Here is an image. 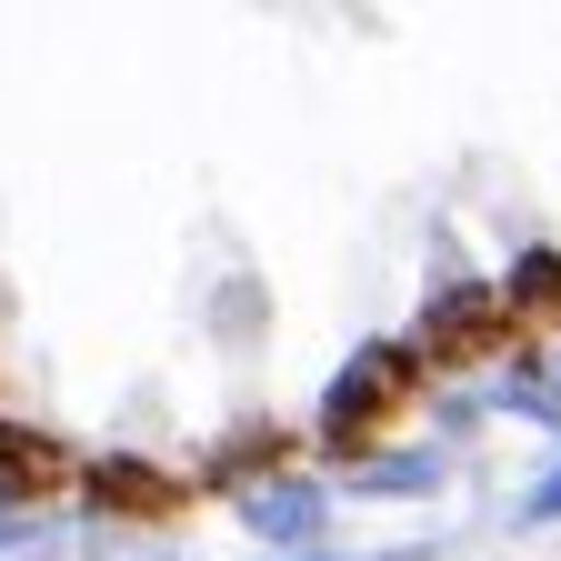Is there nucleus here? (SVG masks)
I'll return each instance as SVG.
<instances>
[{
    "label": "nucleus",
    "mask_w": 561,
    "mask_h": 561,
    "mask_svg": "<svg viewBox=\"0 0 561 561\" xmlns=\"http://www.w3.org/2000/svg\"><path fill=\"white\" fill-rule=\"evenodd\" d=\"M241 522H251L261 541H311V531L331 522V491H311V481H251V491H241Z\"/></svg>",
    "instance_id": "obj_3"
},
{
    "label": "nucleus",
    "mask_w": 561,
    "mask_h": 561,
    "mask_svg": "<svg viewBox=\"0 0 561 561\" xmlns=\"http://www.w3.org/2000/svg\"><path fill=\"white\" fill-rule=\"evenodd\" d=\"M91 502H101V512H161L171 481L140 471V461H91Z\"/></svg>",
    "instance_id": "obj_5"
},
{
    "label": "nucleus",
    "mask_w": 561,
    "mask_h": 561,
    "mask_svg": "<svg viewBox=\"0 0 561 561\" xmlns=\"http://www.w3.org/2000/svg\"><path fill=\"white\" fill-rule=\"evenodd\" d=\"M50 481H60V451L41 432H21V421H0V502H41Z\"/></svg>",
    "instance_id": "obj_4"
},
{
    "label": "nucleus",
    "mask_w": 561,
    "mask_h": 561,
    "mask_svg": "<svg viewBox=\"0 0 561 561\" xmlns=\"http://www.w3.org/2000/svg\"><path fill=\"white\" fill-rule=\"evenodd\" d=\"M411 371H421V351H411V341H371L362 362H351V371L321 391V442L351 451V461H371V432L391 421V401L411 391Z\"/></svg>",
    "instance_id": "obj_1"
},
{
    "label": "nucleus",
    "mask_w": 561,
    "mask_h": 561,
    "mask_svg": "<svg viewBox=\"0 0 561 561\" xmlns=\"http://www.w3.org/2000/svg\"><path fill=\"white\" fill-rule=\"evenodd\" d=\"M522 522H561V471H551V481L531 491V502H522Z\"/></svg>",
    "instance_id": "obj_8"
},
{
    "label": "nucleus",
    "mask_w": 561,
    "mask_h": 561,
    "mask_svg": "<svg viewBox=\"0 0 561 561\" xmlns=\"http://www.w3.org/2000/svg\"><path fill=\"white\" fill-rule=\"evenodd\" d=\"M362 481H371V491H432L442 461H432V451H391V461H362Z\"/></svg>",
    "instance_id": "obj_6"
},
{
    "label": "nucleus",
    "mask_w": 561,
    "mask_h": 561,
    "mask_svg": "<svg viewBox=\"0 0 561 561\" xmlns=\"http://www.w3.org/2000/svg\"><path fill=\"white\" fill-rule=\"evenodd\" d=\"M491 321H502V301H491V280H451V291L421 311V331H411V351H481L491 341Z\"/></svg>",
    "instance_id": "obj_2"
},
{
    "label": "nucleus",
    "mask_w": 561,
    "mask_h": 561,
    "mask_svg": "<svg viewBox=\"0 0 561 561\" xmlns=\"http://www.w3.org/2000/svg\"><path fill=\"white\" fill-rule=\"evenodd\" d=\"M491 301H512V311H522V301H561V261H551V251H541V261H522Z\"/></svg>",
    "instance_id": "obj_7"
}]
</instances>
